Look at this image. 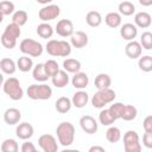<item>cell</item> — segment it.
Here are the masks:
<instances>
[{
  "label": "cell",
  "instance_id": "1",
  "mask_svg": "<svg viewBox=\"0 0 152 152\" xmlns=\"http://www.w3.org/2000/svg\"><path fill=\"white\" fill-rule=\"evenodd\" d=\"M71 44L66 40L50 39L46 43V52L53 57H68L71 53Z\"/></svg>",
  "mask_w": 152,
  "mask_h": 152
},
{
  "label": "cell",
  "instance_id": "2",
  "mask_svg": "<svg viewBox=\"0 0 152 152\" xmlns=\"http://www.w3.org/2000/svg\"><path fill=\"white\" fill-rule=\"evenodd\" d=\"M21 30L20 26L15 23H11L5 27V31L1 34V44L6 49H13L17 45V39L20 37Z\"/></svg>",
  "mask_w": 152,
  "mask_h": 152
},
{
  "label": "cell",
  "instance_id": "3",
  "mask_svg": "<svg viewBox=\"0 0 152 152\" xmlns=\"http://www.w3.org/2000/svg\"><path fill=\"white\" fill-rule=\"evenodd\" d=\"M58 142L62 146H70L75 139V127L69 121L61 122L56 128Z\"/></svg>",
  "mask_w": 152,
  "mask_h": 152
},
{
  "label": "cell",
  "instance_id": "4",
  "mask_svg": "<svg viewBox=\"0 0 152 152\" xmlns=\"http://www.w3.org/2000/svg\"><path fill=\"white\" fill-rule=\"evenodd\" d=\"M116 97V94L110 88L97 89V91L91 97V104L94 108H103L106 104L112 103Z\"/></svg>",
  "mask_w": 152,
  "mask_h": 152
},
{
  "label": "cell",
  "instance_id": "5",
  "mask_svg": "<svg viewBox=\"0 0 152 152\" xmlns=\"http://www.w3.org/2000/svg\"><path fill=\"white\" fill-rule=\"evenodd\" d=\"M2 90L13 101H18L24 96V90L20 86V82L15 77H8L2 84Z\"/></svg>",
  "mask_w": 152,
  "mask_h": 152
},
{
  "label": "cell",
  "instance_id": "6",
  "mask_svg": "<svg viewBox=\"0 0 152 152\" xmlns=\"http://www.w3.org/2000/svg\"><path fill=\"white\" fill-rule=\"evenodd\" d=\"M26 94L31 100H49L52 96V89L45 83L31 84L28 86Z\"/></svg>",
  "mask_w": 152,
  "mask_h": 152
},
{
  "label": "cell",
  "instance_id": "7",
  "mask_svg": "<svg viewBox=\"0 0 152 152\" xmlns=\"http://www.w3.org/2000/svg\"><path fill=\"white\" fill-rule=\"evenodd\" d=\"M19 49L24 55H27V56H31V57H39L43 53V50H44L43 45L39 42H37L34 39H31V38L23 39L20 42Z\"/></svg>",
  "mask_w": 152,
  "mask_h": 152
},
{
  "label": "cell",
  "instance_id": "8",
  "mask_svg": "<svg viewBox=\"0 0 152 152\" xmlns=\"http://www.w3.org/2000/svg\"><path fill=\"white\" fill-rule=\"evenodd\" d=\"M124 148L126 152H140L141 145L139 142V134L135 131H127L124 134Z\"/></svg>",
  "mask_w": 152,
  "mask_h": 152
},
{
  "label": "cell",
  "instance_id": "9",
  "mask_svg": "<svg viewBox=\"0 0 152 152\" xmlns=\"http://www.w3.org/2000/svg\"><path fill=\"white\" fill-rule=\"evenodd\" d=\"M61 13V8L58 5H53V4H49V5H45L44 7H42L38 12V15H39V19L43 20V21H50V20H53L56 19Z\"/></svg>",
  "mask_w": 152,
  "mask_h": 152
},
{
  "label": "cell",
  "instance_id": "10",
  "mask_svg": "<svg viewBox=\"0 0 152 152\" xmlns=\"http://www.w3.org/2000/svg\"><path fill=\"white\" fill-rule=\"evenodd\" d=\"M38 145L44 152H57L58 144L53 135L51 134H43L38 138Z\"/></svg>",
  "mask_w": 152,
  "mask_h": 152
},
{
  "label": "cell",
  "instance_id": "11",
  "mask_svg": "<svg viewBox=\"0 0 152 152\" xmlns=\"http://www.w3.org/2000/svg\"><path fill=\"white\" fill-rule=\"evenodd\" d=\"M55 31L61 37H71L72 33L75 32L74 31V24L69 19H61L59 21H57Z\"/></svg>",
  "mask_w": 152,
  "mask_h": 152
},
{
  "label": "cell",
  "instance_id": "12",
  "mask_svg": "<svg viewBox=\"0 0 152 152\" xmlns=\"http://www.w3.org/2000/svg\"><path fill=\"white\" fill-rule=\"evenodd\" d=\"M80 126L82 131L86 132L87 134H94L97 132V122L90 115H83L80 119Z\"/></svg>",
  "mask_w": 152,
  "mask_h": 152
},
{
  "label": "cell",
  "instance_id": "13",
  "mask_svg": "<svg viewBox=\"0 0 152 152\" xmlns=\"http://www.w3.org/2000/svg\"><path fill=\"white\" fill-rule=\"evenodd\" d=\"M141 51H142V46L140 42H137V40H129L125 46V53L131 59L139 58L141 56Z\"/></svg>",
  "mask_w": 152,
  "mask_h": 152
},
{
  "label": "cell",
  "instance_id": "14",
  "mask_svg": "<svg viewBox=\"0 0 152 152\" xmlns=\"http://www.w3.org/2000/svg\"><path fill=\"white\" fill-rule=\"evenodd\" d=\"M34 133V129H33V126L28 122H21L15 128V134L19 139L21 140H27L30 139Z\"/></svg>",
  "mask_w": 152,
  "mask_h": 152
},
{
  "label": "cell",
  "instance_id": "15",
  "mask_svg": "<svg viewBox=\"0 0 152 152\" xmlns=\"http://www.w3.org/2000/svg\"><path fill=\"white\" fill-rule=\"evenodd\" d=\"M138 34V28L135 24L132 23H126L121 26L120 28V36L125 39V40H134V38Z\"/></svg>",
  "mask_w": 152,
  "mask_h": 152
},
{
  "label": "cell",
  "instance_id": "16",
  "mask_svg": "<svg viewBox=\"0 0 152 152\" xmlns=\"http://www.w3.org/2000/svg\"><path fill=\"white\" fill-rule=\"evenodd\" d=\"M70 44L72 45V48L76 49H82L88 44V36L86 32L83 31H76L72 33V36L70 37Z\"/></svg>",
  "mask_w": 152,
  "mask_h": 152
},
{
  "label": "cell",
  "instance_id": "17",
  "mask_svg": "<svg viewBox=\"0 0 152 152\" xmlns=\"http://www.w3.org/2000/svg\"><path fill=\"white\" fill-rule=\"evenodd\" d=\"M51 81H52V84L56 87V88H64L65 86H68L69 83V75H68V71H65L64 69L63 70H58L52 77H51Z\"/></svg>",
  "mask_w": 152,
  "mask_h": 152
},
{
  "label": "cell",
  "instance_id": "18",
  "mask_svg": "<svg viewBox=\"0 0 152 152\" xmlns=\"http://www.w3.org/2000/svg\"><path fill=\"white\" fill-rule=\"evenodd\" d=\"M88 83H89V77L86 72L78 71V72L74 74L72 78H71V84L76 89H84L88 86Z\"/></svg>",
  "mask_w": 152,
  "mask_h": 152
},
{
  "label": "cell",
  "instance_id": "19",
  "mask_svg": "<svg viewBox=\"0 0 152 152\" xmlns=\"http://www.w3.org/2000/svg\"><path fill=\"white\" fill-rule=\"evenodd\" d=\"M21 119V113L17 108H8L4 113V120L7 125H15L20 121Z\"/></svg>",
  "mask_w": 152,
  "mask_h": 152
},
{
  "label": "cell",
  "instance_id": "20",
  "mask_svg": "<svg viewBox=\"0 0 152 152\" xmlns=\"http://www.w3.org/2000/svg\"><path fill=\"white\" fill-rule=\"evenodd\" d=\"M134 24L138 27L147 28L152 24V18L147 12H138L134 15Z\"/></svg>",
  "mask_w": 152,
  "mask_h": 152
},
{
  "label": "cell",
  "instance_id": "21",
  "mask_svg": "<svg viewBox=\"0 0 152 152\" xmlns=\"http://www.w3.org/2000/svg\"><path fill=\"white\" fill-rule=\"evenodd\" d=\"M72 106H75L76 108H83L88 101H89V96L87 94V91H83L82 89H80L78 91H76L74 95H72Z\"/></svg>",
  "mask_w": 152,
  "mask_h": 152
},
{
  "label": "cell",
  "instance_id": "22",
  "mask_svg": "<svg viewBox=\"0 0 152 152\" xmlns=\"http://www.w3.org/2000/svg\"><path fill=\"white\" fill-rule=\"evenodd\" d=\"M71 106H72V101L66 96H62V97L57 99V101L55 103V107H56L57 112L62 113V114L68 113L71 109Z\"/></svg>",
  "mask_w": 152,
  "mask_h": 152
},
{
  "label": "cell",
  "instance_id": "23",
  "mask_svg": "<svg viewBox=\"0 0 152 152\" xmlns=\"http://www.w3.org/2000/svg\"><path fill=\"white\" fill-rule=\"evenodd\" d=\"M121 14L118 12H109L107 13V15L104 17V23L107 24V26L112 27V28H116L121 25Z\"/></svg>",
  "mask_w": 152,
  "mask_h": 152
},
{
  "label": "cell",
  "instance_id": "24",
  "mask_svg": "<svg viewBox=\"0 0 152 152\" xmlns=\"http://www.w3.org/2000/svg\"><path fill=\"white\" fill-rule=\"evenodd\" d=\"M32 76L38 82H45V81H48L50 78V76L46 74V71L44 69V63H39L36 66H33Z\"/></svg>",
  "mask_w": 152,
  "mask_h": 152
},
{
  "label": "cell",
  "instance_id": "25",
  "mask_svg": "<svg viewBox=\"0 0 152 152\" xmlns=\"http://www.w3.org/2000/svg\"><path fill=\"white\" fill-rule=\"evenodd\" d=\"M94 84L97 89H104V88H110L112 84V78L108 74H99L95 77Z\"/></svg>",
  "mask_w": 152,
  "mask_h": 152
},
{
  "label": "cell",
  "instance_id": "26",
  "mask_svg": "<svg viewBox=\"0 0 152 152\" xmlns=\"http://www.w3.org/2000/svg\"><path fill=\"white\" fill-rule=\"evenodd\" d=\"M86 21L91 27H97L102 23V17L97 11H89L86 15Z\"/></svg>",
  "mask_w": 152,
  "mask_h": 152
},
{
  "label": "cell",
  "instance_id": "27",
  "mask_svg": "<svg viewBox=\"0 0 152 152\" xmlns=\"http://www.w3.org/2000/svg\"><path fill=\"white\" fill-rule=\"evenodd\" d=\"M37 34L40 37V38H44V39H49V38H51L52 37V34H53V28H52V26L50 25V24H48V23H42V24H39L38 26H37Z\"/></svg>",
  "mask_w": 152,
  "mask_h": 152
},
{
  "label": "cell",
  "instance_id": "28",
  "mask_svg": "<svg viewBox=\"0 0 152 152\" xmlns=\"http://www.w3.org/2000/svg\"><path fill=\"white\" fill-rule=\"evenodd\" d=\"M17 66H18V69H19L20 71L27 72V71H30V70L33 68V61H32V58L28 57L27 55L21 56V57H19L18 61H17Z\"/></svg>",
  "mask_w": 152,
  "mask_h": 152
},
{
  "label": "cell",
  "instance_id": "29",
  "mask_svg": "<svg viewBox=\"0 0 152 152\" xmlns=\"http://www.w3.org/2000/svg\"><path fill=\"white\" fill-rule=\"evenodd\" d=\"M0 68H1L2 72L7 74V75H12L15 72L18 66H17V63L12 58H2L0 62Z\"/></svg>",
  "mask_w": 152,
  "mask_h": 152
},
{
  "label": "cell",
  "instance_id": "30",
  "mask_svg": "<svg viewBox=\"0 0 152 152\" xmlns=\"http://www.w3.org/2000/svg\"><path fill=\"white\" fill-rule=\"evenodd\" d=\"M63 69L68 72L76 74L81 70V62L75 59V58H66L63 62Z\"/></svg>",
  "mask_w": 152,
  "mask_h": 152
},
{
  "label": "cell",
  "instance_id": "31",
  "mask_svg": "<svg viewBox=\"0 0 152 152\" xmlns=\"http://www.w3.org/2000/svg\"><path fill=\"white\" fill-rule=\"evenodd\" d=\"M99 121L101 125L103 126H110L112 124H114L115 118L113 116V114L110 113L109 108L108 109H102L99 114Z\"/></svg>",
  "mask_w": 152,
  "mask_h": 152
},
{
  "label": "cell",
  "instance_id": "32",
  "mask_svg": "<svg viewBox=\"0 0 152 152\" xmlns=\"http://www.w3.org/2000/svg\"><path fill=\"white\" fill-rule=\"evenodd\" d=\"M106 138L109 142L115 144L121 139V131L115 126H110L106 132Z\"/></svg>",
  "mask_w": 152,
  "mask_h": 152
},
{
  "label": "cell",
  "instance_id": "33",
  "mask_svg": "<svg viewBox=\"0 0 152 152\" xmlns=\"http://www.w3.org/2000/svg\"><path fill=\"white\" fill-rule=\"evenodd\" d=\"M135 12V6L131 1H122L119 4V13L121 15H132Z\"/></svg>",
  "mask_w": 152,
  "mask_h": 152
},
{
  "label": "cell",
  "instance_id": "34",
  "mask_svg": "<svg viewBox=\"0 0 152 152\" xmlns=\"http://www.w3.org/2000/svg\"><path fill=\"white\" fill-rule=\"evenodd\" d=\"M138 115V110L132 104H125V109H124V113H122V116L121 119H124L125 121H132L137 118Z\"/></svg>",
  "mask_w": 152,
  "mask_h": 152
},
{
  "label": "cell",
  "instance_id": "35",
  "mask_svg": "<svg viewBox=\"0 0 152 152\" xmlns=\"http://www.w3.org/2000/svg\"><path fill=\"white\" fill-rule=\"evenodd\" d=\"M138 66L140 70L145 71V72H150L152 71V56H142L139 57L138 61Z\"/></svg>",
  "mask_w": 152,
  "mask_h": 152
},
{
  "label": "cell",
  "instance_id": "36",
  "mask_svg": "<svg viewBox=\"0 0 152 152\" xmlns=\"http://www.w3.org/2000/svg\"><path fill=\"white\" fill-rule=\"evenodd\" d=\"M27 19H28L27 12H26V11H24V10L15 11V12L13 13V15H12V21H13V23H15V24H18L19 26L25 25V24H26V21H27Z\"/></svg>",
  "mask_w": 152,
  "mask_h": 152
},
{
  "label": "cell",
  "instance_id": "37",
  "mask_svg": "<svg viewBox=\"0 0 152 152\" xmlns=\"http://www.w3.org/2000/svg\"><path fill=\"white\" fill-rule=\"evenodd\" d=\"M18 150H19V146L14 139H6L1 144L2 152H18Z\"/></svg>",
  "mask_w": 152,
  "mask_h": 152
},
{
  "label": "cell",
  "instance_id": "38",
  "mask_svg": "<svg viewBox=\"0 0 152 152\" xmlns=\"http://www.w3.org/2000/svg\"><path fill=\"white\" fill-rule=\"evenodd\" d=\"M44 69L46 71V74L52 77L58 70H59V66H58V63L55 61V59H48L45 63H44Z\"/></svg>",
  "mask_w": 152,
  "mask_h": 152
},
{
  "label": "cell",
  "instance_id": "39",
  "mask_svg": "<svg viewBox=\"0 0 152 152\" xmlns=\"http://www.w3.org/2000/svg\"><path fill=\"white\" fill-rule=\"evenodd\" d=\"M124 109H125V104L121 103V102H114V103L110 104V107H109V110H110V113L113 114V116L115 118V120L121 119L122 113H124Z\"/></svg>",
  "mask_w": 152,
  "mask_h": 152
},
{
  "label": "cell",
  "instance_id": "40",
  "mask_svg": "<svg viewBox=\"0 0 152 152\" xmlns=\"http://www.w3.org/2000/svg\"><path fill=\"white\" fill-rule=\"evenodd\" d=\"M0 12H1V15H10L14 12V4L12 1H8V0H2L0 2Z\"/></svg>",
  "mask_w": 152,
  "mask_h": 152
},
{
  "label": "cell",
  "instance_id": "41",
  "mask_svg": "<svg viewBox=\"0 0 152 152\" xmlns=\"http://www.w3.org/2000/svg\"><path fill=\"white\" fill-rule=\"evenodd\" d=\"M140 44H141L142 49L151 50L152 49V32H150V31L144 32L140 37Z\"/></svg>",
  "mask_w": 152,
  "mask_h": 152
},
{
  "label": "cell",
  "instance_id": "42",
  "mask_svg": "<svg viewBox=\"0 0 152 152\" xmlns=\"http://www.w3.org/2000/svg\"><path fill=\"white\" fill-rule=\"evenodd\" d=\"M142 144L147 148H152V133L151 132H145L142 135Z\"/></svg>",
  "mask_w": 152,
  "mask_h": 152
},
{
  "label": "cell",
  "instance_id": "43",
  "mask_svg": "<svg viewBox=\"0 0 152 152\" xmlns=\"http://www.w3.org/2000/svg\"><path fill=\"white\" fill-rule=\"evenodd\" d=\"M21 152H36V146L33 145V142H30V141H25L23 142L21 147H20Z\"/></svg>",
  "mask_w": 152,
  "mask_h": 152
},
{
  "label": "cell",
  "instance_id": "44",
  "mask_svg": "<svg viewBox=\"0 0 152 152\" xmlns=\"http://www.w3.org/2000/svg\"><path fill=\"white\" fill-rule=\"evenodd\" d=\"M142 126H144L145 132H151V133H152V115H147V116L144 119Z\"/></svg>",
  "mask_w": 152,
  "mask_h": 152
},
{
  "label": "cell",
  "instance_id": "45",
  "mask_svg": "<svg viewBox=\"0 0 152 152\" xmlns=\"http://www.w3.org/2000/svg\"><path fill=\"white\" fill-rule=\"evenodd\" d=\"M94 151H100V152H104V148L102 146H91L89 148V152H94Z\"/></svg>",
  "mask_w": 152,
  "mask_h": 152
},
{
  "label": "cell",
  "instance_id": "46",
  "mask_svg": "<svg viewBox=\"0 0 152 152\" xmlns=\"http://www.w3.org/2000/svg\"><path fill=\"white\" fill-rule=\"evenodd\" d=\"M139 4L142 5V6H151L152 0H139Z\"/></svg>",
  "mask_w": 152,
  "mask_h": 152
},
{
  "label": "cell",
  "instance_id": "47",
  "mask_svg": "<svg viewBox=\"0 0 152 152\" xmlns=\"http://www.w3.org/2000/svg\"><path fill=\"white\" fill-rule=\"evenodd\" d=\"M36 1L42 4V5H49L50 2H52V0H36Z\"/></svg>",
  "mask_w": 152,
  "mask_h": 152
}]
</instances>
